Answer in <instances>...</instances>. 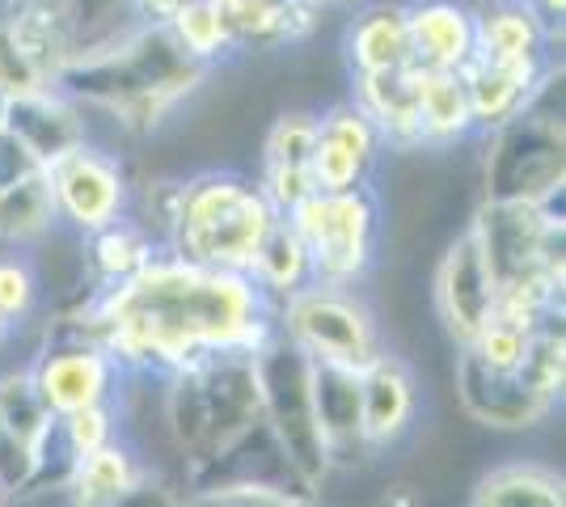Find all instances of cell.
I'll use <instances>...</instances> for the list:
<instances>
[{
	"instance_id": "6da1fadb",
	"label": "cell",
	"mask_w": 566,
	"mask_h": 507,
	"mask_svg": "<svg viewBox=\"0 0 566 507\" xmlns=\"http://www.w3.org/2000/svg\"><path fill=\"white\" fill-rule=\"evenodd\" d=\"M60 330L97 342L123 372L174 377L220 351L254 356L275 335V305L250 275L212 271L157 250L115 288H94Z\"/></svg>"
},
{
	"instance_id": "7a4b0ae2",
	"label": "cell",
	"mask_w": 566,
	"mask_h": 507,
	"mask_svg": "<svg viewBox=\"0 0 566 507\" xmlns=\"http://www.w3.org/2000/svg\"><path fill=\"white\" fill-rule=\"evenodd\" d=\"M208 76L212 68L190 60L169 25L136 22L76 51L55 76V89H64L85 115L115 119L127 136H153Z\"/></svg>"
},
{
	"instance_id": "3957f363",
	"label": "cell",
	"mask_w": 566,
	"mask_h": 507,
	"mask_svg": "<svg viewBox=\"0 0 566 507\" xmlns=\"http://www.w3.org/2000/svg\"><path fill=\"white\" fill-rule=\"evenodd\" d=\"M473 242L499 288L495 317L537 330L563 317V208L558 203H495L482 199L470 224Z\"/></svg>"
},
{
	"instance_id": "277c9868",
	"label": "cell",
	"mask_w": 566,
	"mask_h": 507,
	"mask_svg": "<svg viewBox=\"0 0 566 507\" xmlns=\"http://www.w3.org/2000/svg\"><path fill=\"white\" fill-rule=\"evenodd\" d=\"M275 220L280 212L266 203L254 178L233 169H203L174 178L161 250L212 271L250 275V263Z\"/></svg>"
},
{
	"instance_id": "5b68a950",
	"label": "cell",
	"mask_w": 566,
	"mask_h": 507,
	"mask_svg": "<svg viewBox=\"0 0 566 507\" xmlns=\"http://www.w3.org/2000/svg\"><path fill=\"white\" fill-rule=\"evenodd\" d=\"M262 423L254 356L220 351L166 377V427L187 474L224 457Z\"/></svg>"
},
{
	"instance_id": "8992f818",
	"label": "cell",
	"mask_w": 566,
	"mask_h": 507,
	"mask_svg": "<svg viewBox=\"0 0 566 507\" xmlns=\"http://www.w3.org/2000/svg\"><path fill=\"white\" fill-rule=\"evenodd\" d=\"M457 398L470 419L491 432H528L563 406L566 385V335L563 317L533 330L524 360L512 368H491L470 347H457Z\"/></svg>"
},
{
	"instance_id": "52a82bcc",
	"label": "cell",
	"mask_w": 566,
	"mask_h": 507,
	"mask_svg": "<svg viewBox=\"0 0 566 507\" xmlns=\"http://www.w3.org/2000/svg\"><path fill=\"white\" fill-rule=\"evenodd\" d=\"M566 182L563 64L512 123L486 131L482 199L495 203H558Z\"/></svg>"
},
{
	"instance_id": "ba28073f",
	"label": "cell",
	"mask_w": 566,
	"mask_h": 507,
	"mask_svg": "<svg viewBox=\"0 0 566 507\" xmlns=\"http://www.w3.org/2000/svg\"><path fill=\"white\" fill-rule=\"evenodd\" d=\"M254 372H259L262 427L275 440L287 469L308 490H322L334 465L313 411V360L301 356L287 338L271 335V342L254 351Z\"/></svg>"
},
{
	"instance_id": "9c48e42d",
	"label": "cell",
	"mask_w": 566,
	"mask_h": 507,
	"mask_svg": "<svg viewBox=\"0 0 566 507\" xmlns=\"http://www.w3.org/2000/svg\"><path fill=\"white\" fill-rule=\"evenodd\" d=\"M275 335L287 338L313 363L352 368V372L389 351L373 305L355 288L317 284V279L275 305Z\"/></svg>"
},
{
	"instance_id": "30bf717a",
	"label": "cell",
	"mask_w": 566,
	"mask_h": 507,
	"mask_svg": "<svg viewBox=\"0 0 566 507\" xmlns=\"http://www.w3.org/2000/svg\"><path fill=\"white\" fill-rule=\"evenodd\" d=\"M283 216L296 229V237L305 242L317 284L355 288L377 263L380 199L373 191V182L352 187V191H308Z\"/></svg>"
},
{
	"instance_id": "8fae6325",
	"label": "cell",
	"mask_w": 566,
	"mask_h": 507,
	"mask_svg": "<svg viewBox=\"0 0 566 507\" xmlns=\"http://www.w3.org/2000/svg\"><path fill=\"white\" fill-rule=\"evenodd\" d=\"M55 414L34 393L30 372H0V490L22 495L60 490L69 474V453L60 448Z\"/></svg>"
},
{
	"instance_id": "7c38bea8",
	"label": "cell",
	"mask_w": 566,
	"mask_h": 507,
	"mask_svg": "<svg viewBox=\"0 0 566 507\" xmlns=\"http://www.w3.org/2000/svg\"><path fill=\"white\" fill-rule=\"evenodd\" d=\"M43 173H48L55 220L69 224L76 237H90V233L132 212V194L136 191H132L127 169L115 152L97 148L94 140L55 157L51 166H43Z\"/></svg>"
},
{
	"instance_id": "4fadbf2b",
	"label": "cell",
	"mask_w": 566,
	"mask_h": 507,
	"mask_svg": "<svg viewBox=\"0 0 566 507\" xmlns=\"http://www.w3.org/2000/svg\"><path fill=\"white\" fill-rule=\"evenodd\" d=\"M25 372L55 419L90 411V406H118V393H123L118 385L127 377L97 342L69 335L60 326H51L48 347L30 360Z\"/></svg>"
},
{
	"instance_id": "5bb4252c",
	"label": "cell",
	"mask_w": 566,
	"mask_h": 507,
	"mask_svg": "<svg viewBox=\"0 0 566 507\" xmlns=\"http://www.w3.org/2000/svg\"><path fill=\"white\" fill-rule=\"evenodd\" d=\"M380 152H385V140L355 102L331 106L326 115H317V127H313V191L368 187Z\"/></svg>"
},
{
	"instance_id": "9a60e30c",
	"label": "cell",
	"mask_w": 566,
	"mask_h": 507,
	"mask_svg": "<svg viewBox=\"0 0 566 507\" xmlns=\"http://www.w3.org/2000/svg\"><path fill=\"white\" fill-rule=\"evenodd\" d=\"M431 292H436V314H440V321H444V330H449L457 347H470L473 338L486 330V321L495 317L499 288L470 229L444 250Z\"/></svg>"
},
{
	"instance_id": "2e32d148",
	"label": "cell",
	"mask_w": 566,
	"mask_h": 507,
	"mask_svg": "<svg viewBox=\"0 0 566 507\" xmlns=\"http://www.w3.org/2000/svg\"><path fill=\"white\" fill-rule=\"evenodd\" d=\"M359 419H364V444L377 457L394 448L419 419V381L415 368L385 351L368 368H359Z\"/></svg>"
},
{
	"instance_id": "e0dca14e",
	"label": "cell",
	"mask_w": 566,
	"mask_h": 507,
	"mask_svg": "<svg viewBox=\"0 0 566 507\" xmlns=\"http://www.w3.org/2000/svg\"><path fill=\"white\" fill-rule=\"evenodd\" d=\"M558 30L528 0H486L473 9V60L491 64H558Z\"/></svg>"
},
{
	"instance_id": "ac0fdd59",
	"label": "cell",
	"mask_w": 566,
	"mask_h": 507,
	"mask_svg": "<svg viewBox=\"0 0 566 507\" xmlns=\"http://www.w3.org/2000/svg\"><path fill=\"white\" fill-rule=\"evenodd\" d=\"M0 127L39 166H51L55 157H64V152H72L76 145L90 140V115L64 89H43V94L4 102L0 106Z\"/></svg>"
},
{
	"instance_id": "d6986e66",
	"label": "cell",
	"mask_w": 566,
	"mask_h": 507,
	"mask_svg": "<svg viewBox=\"0 0 566 507\" xmlns=\"http://www.w3.org/2000/svg\"><path fill=\"white\" fill-rule=\"evenodd\" d=\"M313 127H317L313 110H287L266 131L262 166L254 182L280 216L292 212L313 191Z\"/></svg>"
},
{
	"instance_id": "ffe728a7",
	"label": "cell",
	"mask_w": 566,
	"mask_h": 507,
	"mask_svg": "<svg viewBox=\"0 0 566 507\" xmlns=\"http://www.w3.org/2000/svg\"><path fill=\"white\" fill-rule=\"evenodd\" d=\"M410 60L436 73H461L473 60V9L461 0H406Z\"/></svg>"
},
{
	"instance_id": "44dd1931",
	"label": "cell",
	"mask_w": 566,
	"mask_h": 507,
	"mask_svg": "<svg viewBox=\"0 0 566 507\" xmlns=\"http://www.w3.org/2000/svg\"><path fill=\"white\" fill-rule=\"evenodd\" d=\"M313 411H317V427L334 469H355L373 457L364 444V419H359V372L313 363Z\"/></svg>"
},
{
	"instance_id": "7402d4cb",
	"label": "cell",
	"mask_w": 566,
	"mask_h": 507,
	"mask_svg": "<svg viewBox=\"0 0 566 507\" xmlns=\"http://www.w3.org/2000/svg\"><path fill=\"white\" fill-rule=\"evenodd\" d=\"M148 474L153 465L132 448V440L115 435L111 444L72 461L60 495L69 507H118Z\"/></svg>"
},
{
	"instance_id": "603a6c76",
	"label": "cell",
	"mask_w": 566,
	"mask_h": 507,
	"mask_svg": "<svg viewBox=\"0 0 566 507\" xmlns=\"http://www.w3.org/2000/svg\"><path fill=\"white\" fill-rule=\"evenodd\" d=\"M558 64H491V60H470L461 68L465 81V97H470L473 127L478 131H495L503 123H512L537 97L545 85V76L554 73Z\"/></svg>"
},
{
	"instance_id": "cb8c5ba5",
	"label": "cell",
	"mask_w": 566,
	"mask_h": 507,
	"mask_svg": "<svg viewBox=\"0 0 566 507\" xmlns=\"http://www.w3.org/2000/svg\"><path fill=\"white\" fill-rule=\"evenodd\" d=\"M343 60H347L352 76H373L415 64L410 34H406V4H398V0L359 4L343 30Z\"/></svg>"
},
{
	"instance_id": "d4e9b609",
	"label": "cell",
	"mask_w": 566,
	"mask_h": 507,
	"mask_svg": "<svg viewBox=\"0 0 566 507\" xmlns=\"http://www.w3.org/2000/svg\"><path fill=\"white\" fill-rule=\"evenodd\" d=\"M352 102L373 119L385 148L398 152H419V85H415V64L389 68V73L352 76Z\"/></svg>"
},
{
	"instance_id": "484cf974",
	"label": "cell",
	"mask_w": 566,
	"mask_h": 507,
	"mask_svg": "<svg viewBox=\"0 0 566 507\" xmlns=\"http://www.w3.org/2000/svg\"><path fill=\"white\" fill-rule=\"evenodd\" d=\"M216 9L229 22L233 51H275L301 43L322 18V9L308 0H216Z\"/></svg>"
},
{
	"instance_id": "4316f807",
	"label": "cell",
	"mask_w": 566,
	"mask_h": 507,
	"mask_svg": "<svg viewBox=\"0 0 566 507\" xmlns=\"http://www.w3.org/2000/svg\"><path fill=\"white\" fill-rule=\"evenodd\" d=\"M415 85H419V136H423V148H452L478 131L461 73H436V68L415 64Z\"/></svg>"
},
{
	"instance_id": "83f0119b",
	"label": "cell",
	"mask_w": 566,
	"mask_h": 507,
	"mask_svg": "<svg viewBox=\"0 0 566 507\" xmlns=\"http://www.w3.org/2000/svg\"><path fill=\"white\" fill-rule=\"evenodd\" d=\"M81 245H85V266H90L94 288H115L123 279H132L161 250V245L153 242V233L132 212L118 216L115 224L90 233V237H81Z\"/></svg>"
},
{
	"instance_id": "f1b7e54d",
	"label": "cell",
	"mask_w": 566,
	"mask_h": 507,
	"mask_svg": "<svg viewBox=\"0 0 566 507\" xmlns=\"http://www.w3.org/2000/svg\"><path fill=\"white\" fill-rule=\"evenodd\" d=\"M470 507H566V483L537 461H503L478 478Z\"/></svg>"
},
{
	"instance_id": "f546056e",
	"label": "cell",
	"mask_w": 566,
	"mask_h": 507,
	"mask_svg": "<svg viewBox=\"0 0 566 507\" xmlns=\"http://www.w3.org/2000/svg\"><path fill=\"white\" fill-rule=\"evenodd\" d=\"M250 279H254V288L271 305H280L283 296H292V292H301L305 284H313V266H308L305 242L296 237V229L287 224V216L275 220L271 233L262 237L259 254L250 263Z\"/></svg>"
},
{
	"instance_id": "4dcf8cb0",
	"label": "cell",
	"mask_w": 566,
	"mask_h": 507,
	"mask_svg": "<svg viewBox=\"0 0 566 507\" xmlns=\"http://www.w3.org/2000/svg\"><path fill=\"white\" fill-rule=\"evenodd\" d=\"M55 208H51L48 173L39 169L34 178L18 182L13 191L0 194V242L4 245H34L55 229Z\"/></svg>"
},
{
	"instance_id": "1f68e13d",
	"label": "cell",
	"mask_w": 566,
	"mask_h": 507,
	"mask_svg": "<svg viewBox=\"0 0 566 507\" xmlns=\"http://www.w3.org/2000/svg\"><path fill=\"white\" fill-rule=\"evenodd\" d=\"M169 34L178 39V47L187 51L190 60L216 68V60L233 55V34H229V22L224 13L216 9V0H190L182 13L169 18Z\"/></svg>"
},
{
	"instance_id": "d6a6232c",
	"label": "cell",
	"mask_w": 566,
	"mask_h": 507,
	"mask_svg": "<svg viewBox=\"0 0 566 507\" xmlns=\"http://www.w3.org/2000/svg\"><path fill=\"white\" fill-rule=\"evenodd\" d=\"M199 507H317V495L287 483H229L187 495Z\"/></svg>"
},
{
	"instance_id": "836d02e7",
	"label": "cell",
	"mask_w": 566,
	"mask_h": 507,
	"mask_svg": "<svg viewBox=\"0 0 566 507\" xmlns=\"http://www.w3.org/2000/svg\"><path fill=\"white\" fill-rule=\"evenodd\" d=\"M55 89L51 73L18 43L13 25L0 18V102H13V97H30Z\"/></svg>"
},
{
	"instance_id": "e575fe53",
	"label": "cell",
	"mask_w": 566,
	"mask_h": 507,
	"mask_svg": "<svg viewBox=\"0 0 566 507\" xmlns=\"http://www.w3.org/2000/svg\"><path fill=\"white\" fill-rule=\"evenodd\" d=\"M55 435H60V448L69 453V461L94 453L102 444H111L118 432V406H90V411L64 414L55 423Z\"/></svg>"
},
{
	"instance_id": "d590c367",
	"label": "cell",
	"mask_w": 566,
	"mask_h": 507,
	"mask_svg": "<svg viewBox=\"0 0 566 507\" xmlns=\"http://www.w3.org/2000/svg\"><path fill=\"white\" fill-rule=\"evenodd\" d=\"M39 305V271L30 258H22L18 250L13 254H0V314L9 317L13 326H22L25 317L34 314Z\"/></svg>"
},
{
	"instance_id": "8d00e7d4",
	"label": "cell",
	"mask_w": 566,
	"mask_h": 507,
	"mask_svg": "<svg viewBox=\"0 0 566 507\" xmlns=\"http://www.w3.org/2000/svg\"><path fill=\"white\" fill-rule=\"evenodd\" d=\"M39 169H43V166H39V161H34V157H30V152L13 140L4 127H0V194L13 191V187H18V182H25V178H34Z\"/></svg>"
},
{
	"instance_id": "74e56055",
	"label": "cell",
	"mask_w": 566,
	"mask_h": 507,
	"mask_svg": "<svg viewBox=\"0 0 566 507\" xmlns=\"http://www.w3.org/2000/svg\"><path fill=\"white\" fill-rule=\"evenodd\" d=\"M132 4V13L140 18V22H161L166 25L174 13H182L190 0H127Z\"/></svg>"
},
{
	"instance_id": "f35d334b",
	"label": "cell",
	"mask_w": 566,
	"mask_h": 507,
	"mask_svg": "<svg viewBox=\"0 0 566 507\" xmlns=\"http://www.w3.org/2000/svg\"><path fill=\"white\" fill-rule=\"evenodd\" d=\"M528 4H533V9H537V13H542V18H545V22H549V25H554V30L563 25L566 0H528Z\"/></svg>"
},
{
	"instance_id": "ab89813d",
	"label": "cell",
	"mask_w": 566,
	"mask_h": 507,
	"mask_svg": "<svg viewBox=\"0 0 566 507\" xmlns=\"http://www.w3.org/2000/svg\"><path fill=\"white\" fill-rule=\"evenodd\" d=\"M308 4H317V9L326 13V9H355L359 0H308Z\"/></svg>"
},
{
	"instance_id": "60d3db41",
	"label": "cell",
	"mask_w": 566,
	"mask_h": 507,
	"mask_svg": "<svg viewBox=\"0 0 566 507\" xmlns=\"http://www.w3.org/2000/svg\"><path fill=\"white\" fill-rule=\"evenodd\" d=\"M13 330H18V326H13V321H9V317L0 314V347H4V342H9V338H13Z\"/></svg>"
},
{
	"instance_id": "b9f144b4",
	"label": "cell",
	"mask_w": 566,
	"mask_h": 507,
	"mask_svg": "<svg viewBox=\"0 0 566 507\" xmlns=\"http://www.w3.org/2000/svg\"><path fill=\"white\" fill-rule=\"evenodd\" d=\"M0 507H13V495H9V490H0Z\"/></svg>"
},
{
	"instance_id": "7bdbcfd3",
	"label": "cell",
	"mask_w": 566,
	"mask_h": 507,
	"mask_svg": "<svg viewBox=\"0 0 566 507\" xmlns=\"http://www.w3.org/2000/svg\"><path fill=\"white\" fill-rule=\"evenodd\" d=\"M0 4H13V0H0Z\"/></svg>"
},
{
	"instance_id": "ee69618b",
	"label": "cell",
	"mask_w": 566,
	"mask_h": 507,
	"mask_svg": "<svg viewBox=\"0 0 566 507\" xmlns=\"http://www.w3.org/2000/svg\"><path fill=\"white\" fill-rule=\"evenodd\" d=\"M187 507H199V504H190V499H187Z\"/></svg>"
},
{
	"instance_id": "f6af8a7d",
	"label": "cell",
	"mask_w": 566,
	"mask_h": 507,
	"mask_svg": "<svg viewBox=\"0 0 566 507\" xmlns=\"http://www.w3.org/2000/svg\"><path fill=\"white\" fill-rule=\"evenodd\" d=\"M0 106H4V102H0Z\"/></svg>"
}]
</instances>
